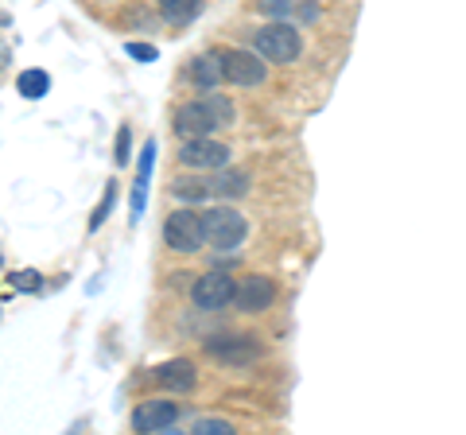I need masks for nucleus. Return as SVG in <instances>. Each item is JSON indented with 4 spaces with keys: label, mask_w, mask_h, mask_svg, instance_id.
I'll list each match as a JSON object with an SVG mask.
<instances>
[{
    "label": "nucleus",
    "mask_w": 466,
    "mask_h": 435,
    "mask_svg": "<svg viewBox=\"0 0 466 435\" xmlns=\"http://www.w3.org/2000/svg\"><path fill=\"white\" fill-rule=\"evenodd\" d=\"M113 198H116V187L109 183V191H106V198H101V202H97V210H94V218H90V229H97L101 222H106V214L113 210Z\"/></svg>",
    "instance_id": "nucleus-18"
},
{
    "label": "nucleus",
    "mask_w": 466,
    "mask_h": 435,
    "mask_svg": "<svg viewBox=\"0 0 466 435\" xmlns=\"http://www.w3.org/2000/svg\"><path fill=\"white\" fill-rule=\"evenodd\" d=\"M156 5H159V12H164V20L171 27L195 20V12H198V0H156Z\"/></svg>",
    "instance_id": "nucleus-16"
},
{
    "label": "nucleus",
    "mask_w": 466,
    "mask_h": 435,
    "mask_svg": "<svg viewBox=\"0 0 466 435\" xmlns=\"http://www.w3.org/2000/svg\"><path fill=\"white\" fill-rule=\"evenodd\" d=\"M191 78L202 86V90H214L218 82H226V66H222V51H207L191 63Z\"/></svg>",
    "instance_id": "nucleus-12"
},
{
    "label": "nucleus",
    "mask_w": 466,
    "mask_h": 435,
    "mask_svg": "<svg viewBox=\"0 0 466 435\" xmlns=\"http://www.w3.org/2000/svg\"><path fill=\"white\" fill-rule=\"evenodd\" d=\"M249 191V176L245 171H222V176L210 179V195H226V198H238Z\"/></svg>",
    "instance_id": "nucleus-14"
},
{
    "label": "nucleus",
    "mask_w": 466,
    "mask_h": 435,
    "mask_svg": "<svg viewBox=\"0 0 466 435\" xmlns=\"http://www.w3.org/2000/svg\"><path fill=\"white\" fill-rule=\"evenodd\" d=\"M12 288H16V292H39V272H16V277H12Z\"/></svg>",
    "instance_id": "nucleus-20"
},
{
    "label": "nucleus",
    "mask_w": 466,
    "mask_h": 435,
    "mask_svg": "<svg viewBox=\"0 0 466 435\" xmlns=\"http://www.w3.org/2000/svg\"><path fill=\"white\" fill-rule=\"evenodd\" d=\"M179 159L187 167H198V171H218V167H226V159H229V148L226 144H218L210 137H198V140H187L183 148H179Z\"/></svg>",
    "instance_id": "nucleus-6"
},
{
    "label": "nucleus",
    "mask_w": 466,
    "mask_h": 435,
    "mask_svg": "<svg viewBox=\"0 0 466 435\" xmlns=\"http://www.w3.org/2000/svg\"><path fill=\"white\" fill-rule=\"evenodd\" d=\"M128 55H133V59H140V63H152L156 59V47H148V43H128Z\"/></svg>",
    "instance_id": "nucleus-22"
},
{
    "label": "nucleus",
    "mask_w": 466,
    "mask_h": 435,
    "mask_svg": "<svg viewBox=\"0 0 466 435\" xmlns=\"http://www.w3.org/2000/svg\"><path fill=\"white\" fill-rule=\"evenodd\" d=\"M152 159H156V140L144 144V159H140V176H137V187H133V214L140 218L144 210V198H148V179H152Z\"/></svg>",
    "instance_id": "nucleus-13"
},
{
    "label": "nucleus",
    "mask_w": 466,
    "mask_h": 435,
    "mask_svg": "<svg viewBox=\"0 0 466 435\" xmlns=\"http://www.w3.org/2000/svg\"><path fill=\"white\" fill-rule=\"evenodd\" d=\"M16 90H20L27 101H35V97H43V94L51 90V75H47V70H39V66L24 70V75H20V82H16Z\"/></svg>",
    "instance_id": "nucleus-15"
},
{
    "label": "nucleus",
    "mask_w": 466,
    "mask_h": 435,
    "mask_svg": "<svg viewBox=\"0 0 466 435\" xmlns=\"http://www.w3.org/2000/svg\"><path fill=\"white\" fill-rule=\"evenodd\" d=\"M175 420H179V404L175 400H144L137 409V416H133V428L156 435V431H167Z\"/></svg>",
    "instance_id": "nucleus-8"
},
{
    "label": "nucleus",
    "mask_w": 466,
    "mask_h": 435,
    "mask_svg": "<svg viewBox=\"0 0 466 435\" xmlns=\"http://www.w3.org/2000/svg\"><path fill=\"white\" fill-rule=\"evenodd\" d=\"M303 51V39L291 24H268L257 32V55L272 63H296Z\"/></svg>",
    "instance_id": "nucleus-2"
},
{
    "label": "nucleus",
    "mask_w": 466,
    "mask_h": 435,
    "mask_svg": "<svg viewBox=\"0 0 466 435\" xmlns=\"http://www.w3.org/2000/svg\"><path fill=\"white\" fill-rule=\"evenodd\" d=\"M195 431H198V435H229L233 424H229V420H198Z\"/></svg>",
    "instance_id": "nucleus-19"
},
{
    "label": "nucleus",
    "mask_w": 466,
    "mask_h": 435,
    "mask_svg": "<svg viewBox=\"0 0 466 435\" xmlns=\"http://www.w3.org/2000/svg\"><path fill=\"white\" fill-rule=\"evenodd\" d=\"M116 164H128V125H121V133H116Z\"/></svg>",
    "instance_id": "nucleus-21"
},
{
    "label": "nucleus",
    "mask_w": 466,
    "mask_h": 435,
    "mask_svg": "<svg viewBox=\"0 0 466 435\" xmlns=\"http://www.w3.org/2000/svg\"><path fill=\"white\" fill-rule=\"evenodd\" d=\"M202 229H207V241L222 253H233L245 241V218L238 210H229V207H218V210L202 214Z\"/></svg>",
    "instance_id": "nucleus-3"
},
{
    "label": "nucleus",
    "mask_w": 466,
    "mask_h": 435,
    "mask_svg": "<svg viewBox=\"0 0 466 435\" xmlns=\"http://www.w3.org/2000/svg\"><path fill=\"white\" fill-rule=\"evenodd\" d=\"M233 299H238V308L241 311H265L268 303L276 299V284L268 277H245L238 288H233Z\"/></svg>",
    "instance_id": "nucleus-9"
},
{
    "label": "nucleus",
    "mask_w": 466,
    "mask_h": 435,
    "mask_svg": "<svg viewBox=\"0 0 466 435\" xmlns=\"http://www.w3.org/2000/svg\"><path fill=\"white\" fill-rule=\"evenodd\" d=\"M233 121V109L226 106V101H191V106H183L179 113H175V133H179L183 140H198V137H210L218 125H229Z\"/></svg>",
    "instance_id": "nucleus-1"
},
{
    "label": "nucleus",
    "mask_w": 466,
    "mask_h": 435,
    "mask_svg": "<svg viewBox=\"0 0 466 435\" xmlns=\"http://www.w3.org/2000/svg\"><path fill=\"white\" fill-rule=\"evenodd\" d=\"M191 299H195V308H202V311L226 308V303L233 299V280L226 277V272H207V277L195 280Z\"/></svg>",
    "instance_id": "nucleus-7"
},
{
    "label": "nucleus",
    "mask_w": 466,
    "mask_h": 435,
    "mask_svg": "<svg viewBox=\"0 0 466 435\" xmlns=\"http://www.w3.org/2000/svg\"><path fill=\"white\" fill-rule=\"evenodd\" d=\"M210 350L222 361H253L260 354V342L253 335H222L210 342Z\"/></svg>",
    "instance_id": "nucleus-11"
},
{
    "label": "nucleus",
    "mask_w": 466,
    "mask_h": 435,
    "mask_svg": "<svg viewBox=\"0 0 466 435\" xmlns=\"http://www.w3.org/2000/svg\"><path fill=\"white\" fill-rule=\"evenodd\" d=\"M222 66H226V82L233 86H260L268 78V66L257 51H222Z\"/></svg>",
    "instance_id": "nucleus-5"
},
{
    "label": "nucleus",
    "mask_w": 466,
    "mask_h": 435,
    "mask_svg": "<svg viewBox=\"0 0 466 435\" xmlns=\"http://www.w3.org/2000/svg\"><path fill=\"white\" fill-rule=\"evenodd\" d=\"M156 381L164 389H171V393H191L195 381H198V369L187 358H175V361H167V366L156 369Z\"/></svg>",
    "instance_id": "nucleus-10"
},
{
    "label": "nucleus",
    "mask_w": 466,
    "mask_h": 435,
    "mask_svg": "<svg viewBox=\"0 0 466 435\" xmlns=\"http://www.w3.org/2000/svg\"><path fill=\"white\" fill-rule=\"evenodd\" d=\"M175 198H191V202H202L210 198V179H175Z\"/></svg>",
    "instance_id": "nucleus-17"
},
{
    "label": "nucleus",
    "mask_w": 466,
    "mask_h": 435,
    "mask_svg": "<svg viewBox=\"0 0 466 435\" xmlns=\"http://www.w3.org/2000/svg\"><path fill=\"white\" fill-rule=\"evenodd\" d=\"M164 241L175 253H195L207 241V229H202V214L195 210H175L164 222Z\"/></svg>",
    "instance_id": "nucleus-4"
}]
</instances>
